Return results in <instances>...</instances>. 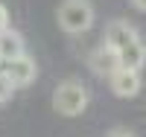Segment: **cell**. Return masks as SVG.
Masks as SVG:
<instances>
[{"instance_id":"6da1fadb","label":"cell","mask_w":146,"mask_h":137,"mask_svg":"<svg viewBox=\"0 0 146 137\" xmlns=\"http://www.w3.org/2000/svg\"><path fill=\"white\" fill-rule=\"evenodd\" d=\"M88 102H91V93L79 79H64L53 91V111L58 117H79L88 108Z\"/></svg>"},{"instance_id":"7a4b0ae2","label":"cell","mask_w":146,"mask_h":137,"mask_svg":"<svg viewBox=\"0 0 146 137\" xmlns=\"http://www.w3.org/2000/svg\"><path fill=\"white\" fill-rule=\"evenodd\" d=\"M58 29L67 35H82L94 26V6L88 0H64L56 12Z\"/></svg>"},{"instance_id":"3957f363","label":"cell","mask_w":146,"mask_h":137,"mask_svg":"<svg viewBox=\"0 0 146 137\" xmlns=\"http://www.w3.org/2000/svg\"><path fill=\"white\" fill-rule=\"evenodd\" d=\"M3 73H6V79L15 85V91L18 88H29V85L38 79V64H35V58L23 53L21 58H12L3 64Z\"/></svg>"},{"instance_id":"277c9868","label":"cell","mask_w":146,"mask_h":137,"mask_svg":"<svg viewBox=\"0 0 146 137\" xmlns=\"http://www.w3.org/2000/svg\"><path fill=\"white\" fill-rule=\"evenodd\" d=\"M108 88H111L114 96L120 99H131L137 96L143 88V79H140V70H129V67H117L111 76H108Z\"/></svg>"},{"instance_id":"5b68a950","label":"cell","mask_w":146,"mask_h":137,"mask_svg":"<svg viewBox=\"0 0 146 137\" xmlns=\"http://www.w3.org/2000/svg\"><path fill=\"white\" fill-rule=\"evenodd\" d=\"M88 67L96 73V76H105V79H108V76H111V73L120 67V58H117L114 50L102 41V44H100V47H96L94 53L88 56Z\"/></svg>"},{"instance_id":"8992f818","label":"cell","mask_w":146,"mask_h":137,"mask_svg":"<svg viewBox=\"0 0 146 137\" xmlns=\"http://www.w3.org/2000/svg\"><path fill=\"white\" fill-rule=\"evenodd\" d=\"M135 38H140L137 29L131 26V23H126V21H111V23L105 26V35H102V41L111 47L114 53H117V50H123L129 41H135Z\"/></svg>"},{"instance_id":"52a82bcc","label":"cell","mask_w":146,"mask_h":137,"mask_svg":"<svg viewBox=\"0 0 146 137\" xmlns=\"http://www.w3.org/2000/svg\"><path fill=\"white\" fill-rule=\"evenodd\" d=\"M23 53H27V44H23V35L18 29H3L0 32V61H12V58H21Z\"/></svg>"},{"instance_id":"ba28073f","label":"cell","mask_w":146,"mask_h":137,"mask_svg":"<svg viewBox=\"0 0 146 137\" xmlns=\"http://www.w3.org/2000/svg\"><path fill=\"white\" fill-rule=\"evenodd\" d=\"M117 58H120V67H129V70H140L146 64V44L140 38L129 41L123 50H117Z\"/></svg>"},{"instance_id":"9c48e42d","label":"cell","mask_w":146,"mask_h":137,"mask_svg":"<svg viewBox=\"0 0 146 137\" xmlns=\"http://www.w3.org/2000/svg\"><path fill=\"white\" fill-rule=\"evenodd\" d=\"M105 137H135V134H131L129 128H111V131H108Z\"/></svg>"},{"instance_id":"30bf717a","label":"cell","mask_w":146,"mask_h":137,"mask_svg":"<svg viewBox=\"0 0 146 137\" xmlns=\"http://www.w3.org/2000/svg\"><path fill=\"white\" fill-rule=\"evenodd\" d=\"M131 6H135L137 12H146V0H131Z\"/></svg>"}]
</instances>
